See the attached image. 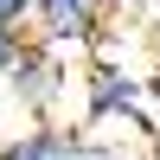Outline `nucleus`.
Masks as SVG:
<instances>
[{
  "instance_id": "nucleus-1",
  "label": "nucleus",
  "mask_w": 160,
  "mask_h": 160,
  "mask_svg": "<svg viewBox=\"0 0 160 160\" xmlns=\"http://www.w3.org/2000/svg\"><path fill=\"white\" fill-rule=\"evenodd\" d=\"M122 7V0H32V32L45 51H83L90 38H102V26H109V13Z\"/></svg>"
},
{
  "instance_id": "nucleus-2",
  "label": "nucleus",
  "mask_w": 160,
  "mask_h": 160,
  "mask_svg": "<svg viewBox=\"0 0 160 160\" xmlns=\"http://www.w3.org/2000/svg\"><path fill=\"white\" fill-rule=\"evenodd\" d=\"M90 141L64 122H38V128H19L13 141H0V160H83Z\"/></svg>"
},
{
  "instance_id": "nucleus-3",
  "label": "nucleus",
  "mask_w": 160,
  "mask_h": 160,
  "mask_svg": "<svg viewBox=\"0 0 160 160\" xmlns=\"http://www.w3.org/2000/svg\"><path fill=\"white\" fill-rule=\"evenodd\" d=\"M0 26L26 32V26H32V0H0Z\"/></svg>"
},
{
  "instance_id": "nucleus-4",
  "label": "nucleus",
  "mask_w": 160,
  "mask_h": 160,
  "mask_svg": "<svg viewBox=\"0 0 160 160\" xmlns=\"http://www.w3.org/2000/svg\"><path fill=\"white\" fill-rule=\"evenodd\" d=\"M26 51V32H13V26H0V77L13 71V58Z\"/></svg>"
},
{
  "instance_id": "nucleus-5",
  "label": "nucleus",
  "mask_w": 160,
  "mask_h": 160,
  "mask_svg": "<svg viewBox=\"0 0 160 160\" xmlns=\"http://www.w3.org/2000/svg\"><path fill=\"white\" fill-rule=\"evenodd\" d=\"M83 160H135V154H122V148H96V141H90V154Z\"/></svg>"
},
{
  "instance_id": "nucleus-6",
  "label": "nucleus",
  "mask_w": 160,
  "mask_h": 160,
  "mask_svg": "<svg viewBox=\"0 0 160 160\" xmlns=\"http://www.w3.org/2000/svg\"><path fill=\"white\" fill-rule=\"evenodd\" d=\"M122 7H148V13H154V19H160V0H122Z\"/></svg>"
}]
</instances>
